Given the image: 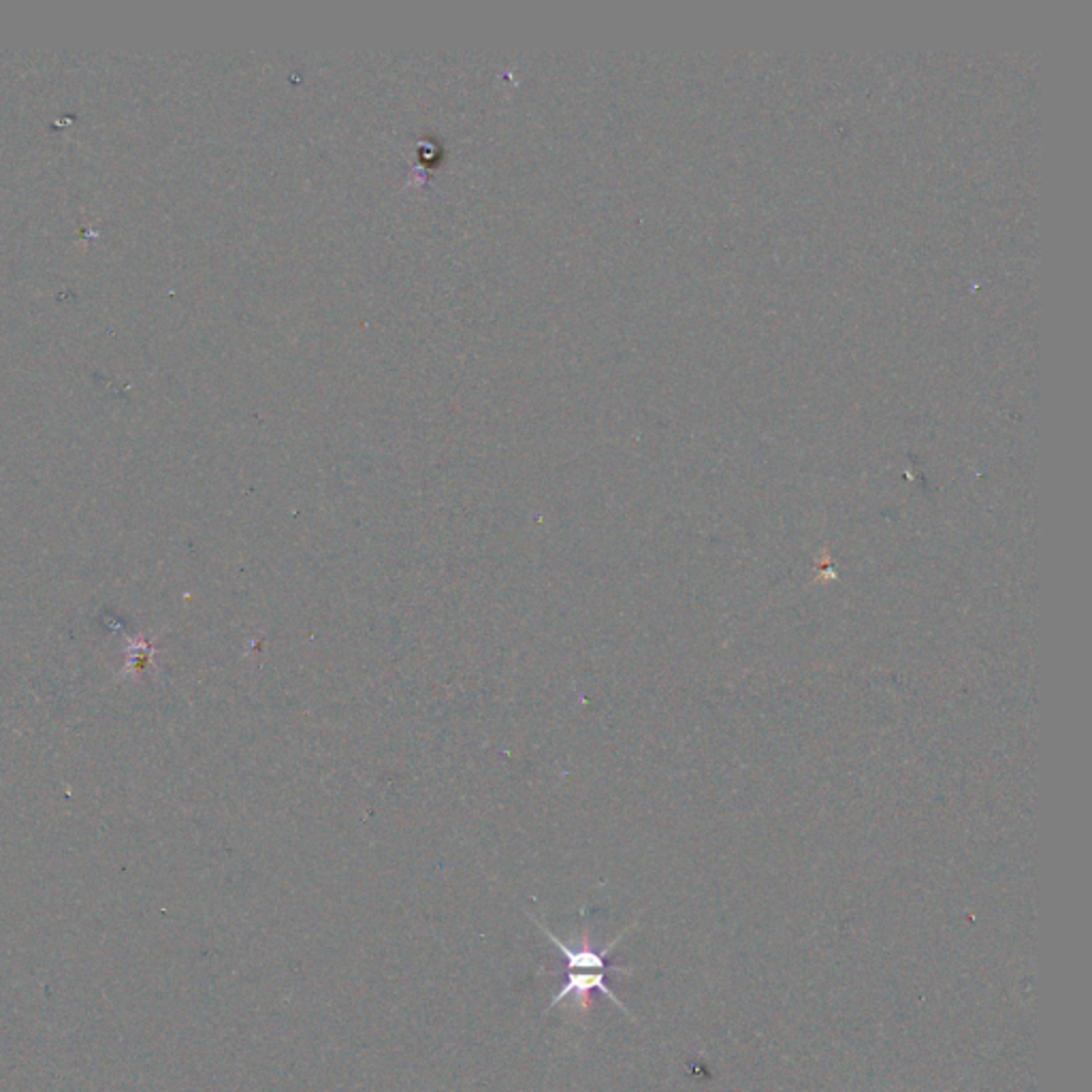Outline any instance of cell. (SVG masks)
I'll use <instances>...</instances> for the list:
<instances>
[{
  "label": "cell",
  "mask_w": 1092,
  "mask_h": 1092,
  "mask_svg": "<svg viewBox=\"0 0 1092 1092\" xmlns=\"http://www.w3.org/2000/svg\"><path fill=\"white\" fill-rule=\"evenodd\" d=\"M593 991L602 993V995H604L606 999H611V1001H613L623 1013H626V1016H630V1018L634 1020V1016L628 1011V1007L623 1005V1003L617 999V995H615V993L611 991V988H608V983H606V973H602V971H585V973H583V971H568V977H565V981H563V985H561V991L551 999V1003H549V1007H546V1011H551L555 1005H559L561 1001H565V999L572 997V1001H575V1003L579 1005V1013H583V1016H585V1013L589 1011V1005H591V993H593Z\"/></svg>",
  "instance_id": "cell-2"
},
{
  "label": "cell",
  "mask_w": 1092,
  "mask_h": 1092,
  "mask_svg": "<svg viewBox=\"0 0 1092 1092\" xmlns=\"http://www.w3.org/2000/svg\"><path fill=\"white\" fill-rule=\"evenodd\" d=\"M530 918H532V922H534V924L546 934V939H549V941L561 952V956L565 958V967H568V971H602V973L613 971V973H623V975H632V973H634V969L608 965L606 956H608V954L615 950V946H617L623 937H626V934L636 926V922H634L632 926H628L626 930H623V932L619 934V937H617L615 941H611L606 948H602L600 952H595V950L591 948V943H589V928H587V926L583 928V943H581V948H579V950H572V948H568L559 937H555V934H553L549 928H546L538 918H534V916H530Z\"/></svg>",
  "instance_id": "cell-1"
}]
</instances>
